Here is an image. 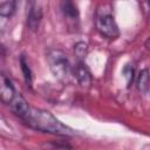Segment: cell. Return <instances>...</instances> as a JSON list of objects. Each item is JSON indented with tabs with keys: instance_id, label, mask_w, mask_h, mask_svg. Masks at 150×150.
Here are the masks:
<instances>
[{
	"instance_id": "6da1fadb",
	"label": "cell",
	"mask_w": 150,
	"mask_h": 150,
	"mask_svg": "<svg viewBox=\"0 0 150 150\" xmlns=\"http://www.w3.org/2000/svg\"><path fill=\"white\" fill-rule=\"evenodd\" d=\"M9 107L12 111L16 116H19L28 127L38 131L61 136H69L74 134V131L69 127L64 125L50 111L32 107L20 94H18Z\"/></svg>"
},
{
	"instance_id": "7a4b0ae2",
	"label": "cell",
	"mask_w": 150,
	"mask_h": 150,
	"mask_svg": "<svg viewBox=\"0 0 150 150\" xmlns=\"http://www.w3.org/2000/svg\"><path fill=\"white\" fill-rule=\"evenodd\" d=\"M46 60L49 67V70L55 79L60 81H67L71 75V66L69 59L63 50L57 48H52L46 54Z\"/></svg>"
},
{
	"instance_id": "3957f363",
	"label": "cell",
	"mask_w": 150,
	"mask_h": 150,
	"mask_svg": "<svg viewBox=\"0 0 150 150\" xmlns=\"http://www.w3.org/2000/svg\"><path fill=\"white\" fill-rule=\"evenodd\" d=\"M96 30L108 40H116L120 36V29L114 15L108 9H100L95 16Z\"/></svg>"
},
{
	"instance_id": "277c9868",
	"label": "cell",
	"mask_w": 150,
	"mask_h": 150,
	"mask_svg": "<svg viewBox=\"0 0 150 150\" xmlns=\"http://www.w3.org/2000/svg\"><path fill=\"white\" fill-rule=\"evenodd\" d=\"M60 11L66 25L69 28H73V30H76L79 28L80 14L74 0H60Z\"/></svg>"
},
{
	"instance_id": "5b68a950",
	"label": "cell",
	"mask_w": 150,
	"mask_h": 150,
	"mask_svg": "<svg viewBox=\"0 0 150 150\" xmlns=\"http://www.w3.org/2000/svg\"><path fill=\"white\" fill-rule=\"evenodd\" d=\"M43 16V7L40 0H30L27 12V26L29 29L35 30L39 28Z\"/></svg>"
},
{
	"instance_id": "8992f818",
	"label": "cell",
	"mask_w": 150,
	"mask_h": 150,
	"mask_svg": "<svg viewBox=\"0 0 150 150\" xmlns=\"http://www.w3.org/2000/svg\"><path fill=\"white\" fill-rule=\"evenodd\" d=\"M18 94L19 93L15 90L12 81L6 75L0 73V102L9 105L18 96Z\"/></svg>"
},
{
	"instance_id": "52a82bcc",
	"label": "cell",
	"mask_w": 150,
	"mask_h": 150,
	"mask_svg": "<svg viewBox=\"0 0 150 150\" xmlns=\"http://www.w3.org/2000/svg\"><path fill=\"white\" fill-rule=\"evenodd\" d=\"M71 75L77 81V83L82 87H89L91 84V81H93L91 74L83 61L79 60L76 66L71 68Z\"/></svg>"
},
{
	"instance_id": "ba28073f",
	"label": "cell",
	"mask_w": 150,
	"mask_h": 150,
	"mask_svg": "<svg viewBox=\"0 0 150 150\" xmlns=\"http://www.w3.org/2000/svg\"><path fill=\"white\" fill-rule=\"evenodd\" d=\"M136 84H137V89L139 90L141 94L148 95V93H149V71H148V69H143L139 71Z\"/></svg>"
},
{
	"instance_id": "9c48e42d",
	"label": "cell",
	"mask_w": 150,
	"mask_h": 150,
	"mask_svg": "<svg viewBox=\"0 0 150 150\" xmlns=\"http://www.w3.org/2000/svg\"><path fill=\"white\" fill-rule=\"evenodd\" d=\"M15 12V0H8L0 5V16L8 19Z\"/></svg>"
},
{
	"instance_id": "30bf717a",
	"label": "cell",
	"mask_w": 150,
	"mask_h": 150,
	"mask_svg": "<svg viewBox=\"0 0 150 150\" xmlns=\"http://www.w3.org/2000/svg\"><path fill=\"white\" fill-rule=\"evenodd\" d=\"M74 52H75V55L80 59V61H82L88 53V45L84 42H77L74 46Z\"/></svg>"
},
{
	"instance_id": "8fae6325",
	"label": "cell",
	"mask_w": 150,
	"mask_h": 150,
	"mask_svg": "<svg viewBox=\"0 0 150 150\" xmlns=\"http://www.w3.org/2000/svg\"><path fill=\"white\" fill-rule=\"evenodd\" d=\"M20 64H21V69H22V73H23V76H25L26 82L30 84V83H32V73H30V69H29L28 63H27V61L25 60V57H21Z\"/></svg>"
}]
</instances>
